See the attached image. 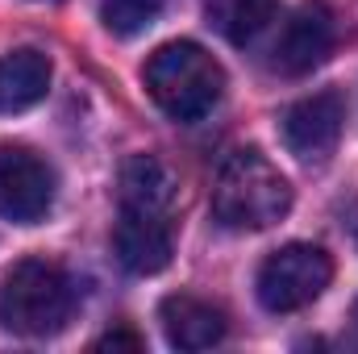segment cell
I'll use <instances>...</instances> for the list:
<instances>
[{"instance_id":"obj_1","label":"cell","mask_w":358,"mask_h":354,"mask_svg":"<svg viewBox=\"0 0 358 354\" xmlns=\"http://www.w3.org/2000/svg\"><path fill=\"white\" fill-rule=\"evenodd\" d=\"M292 208V183L259 146L234 150L213 179V217L225 229H271Z\"/></svg>"},{"instance_id":"obj_2","label":"cell","mask_w":358,"mask_h":354,"mask_svg":"<svg viewBox=\"0 0 358 354\" xmlns=\"http://www.w3.org/2000/svg\"><path fill=\"white\" fill-rule=\"evenodd\" d=\"M142 80H146L150 100L171 121H200V117H208L217 108L221 92H225L221 63L200 42H187V38L159 46L146 59Z\"/></svg>"},{"instance_id":"obj_3","label":"cell","mask_w":358,"mask_h":354,"mask_svg":"<svg viewBox=\"0 0 358 354\" xmlns=\"http://www.w3.org/2000/svg\"><path fill=\"white\" fill-rule=\"evenodd\" d=\"M76 283L46 259H21L0 283V325L17 338H50L71 321Z\"/></svg>"},{"instance_id":"obj_4","label":"cell","mask_w":358,"mask_h":354,"mask_svg":"<svg viewBox=\"0 0 358 354\" xmlns=\"http://www.w3.org/2000/svg\"><path fill=\"white\" fill-rule=\"evenodd\" d=\"M334 279V259L313 242H287L259 267L255 292L267 313H296L313 304Z\"/></svg>"},{"instance_id":"obj_5","label":"cell","mask_w":358,"mask_h":354,"mask_svg":"<svg viewBox=\"0 0 358 354\" xmlns=\"http://www.w3.org/2000/svg\"><path fill=\"white\" fill-rule=\"evenodd\" d=\"M55 204V167L29 146H0V217L38 225Z\"/></svg>"},{"instance_id":"obj_6","label":"cell","mask_w":358,"mask_h":354,"mask_svg":"<svg viewBox=\"0 0 358 354\" xmlns=\"http://www.w3.org/2000/svg\"><path fill=\"white\" fill-rule=\"evenodd\" d=\"M342 125H346V100H342V92L325 88L296 100L283 113L279 134H283V146L300 163H321V159L334 155V146L342 138Z\"/></svg>"},{"instance_id":"obj_7","label":"cell","mask_w":358,"mask_h":354,"mask_svg":"<svg viewBox=\"0 0 358 354\" xmlns=\"http://www.w3.org/2000/svg\"><path fill=\"white\" fill-rule=\"evenodd\" d=\"M117 259L134 275H159L171 263V213L159 208H138V204H121L117 217Z\"/></svg>"},{"instance_id":"obj_8","label":"cell","mask_w":358,"mask_h":354,"mask_svg":"<svg viewBox=\"0 0 358 354\" xmlns=\"http://www.w3.org/2000/svg\"><path fill=\"white\" fill-rule=\"evenodd\" d=\"M329 50H334V13L321 0H308L292 13V21L275 42V71L308 76L329 59Z\"/></svg>"},{"instance_id":"obj_9","label":"cell","mask_w":358,"mask_h":354,"mask_svg":"<svg viewBox=\"0 0 358 354\" xmlns=\"http://www.w3.org/2000/svg\"><path fill=\"white\" fill-rule=\"evenodd\" d=\"M159 321H163V334L176 351H208L225 338V313L200 296H187L176 292L159 304Z\"/></svg>"},{"instance_id":"obj_10","label":"cell","mask_w":358,"mask_h":354,"mask_svg":"<svg viewBox=\"0 0 358 354\" xmlns=\"http://www.w3.org/2000/svg\"><path fill=\"white\" fill-rule=\"evenodd\" d=\"M50 92V59L34 46L0 59V113H25Z\"/></svg>"},{"instance_id":"obj_11","label":"cell","mask_w":358,"mask_h":354,"mask_svg":"<svg viewBox=\"0 0 358 354\" xmlns=\"http://www.w3.org/2000/svg\"><path fill=\"white\" fill-rule=\"evenodd\" d=\"M121 204L171 213L176 204V176L155 155H129L121 167Z\"/></svg>"},{"instance_id":"obj_12","label":"cell","mask_w":358,"mask_h":354,"mask_svg":"<svg viewBox=\"0 0 358 354\" xmlns=\"http://www.w3.org/2000/svg\"><path fill=\"white\" fill-rule=\"evenodd\" d=\"M279 0H204V13H208V25L234 42V46H246L255 42L263 29L271 25Z\"/></svg>"},{"instance_id":"obj_13","label":"cell","mask_w":358,"mask_h":354,"mask_svg":"<svg viewBox=\"0 0 358 354\" xmlns=\"http://www.w3.org/2000/svg\"><path fill=\"white\" fill-rule=\"evenodd\" d=\"M167 4L171 0H100V21L117 38H138L167 13Z\"/></svg>"},{"instance_id":"obj_14","label":"cell","mask_w":358,"mask_h":354,"mask_svg":"<svg viewBox=\"0 0 358 354\" xmlns=\"http://www.w3.org/2000/svg\"><path fill=\"white\" fill-rule=\"evenodd\" d=\"M104 346H138V338H129V334H108V338H100V351Z\"/></svg>"}]
</instances>
